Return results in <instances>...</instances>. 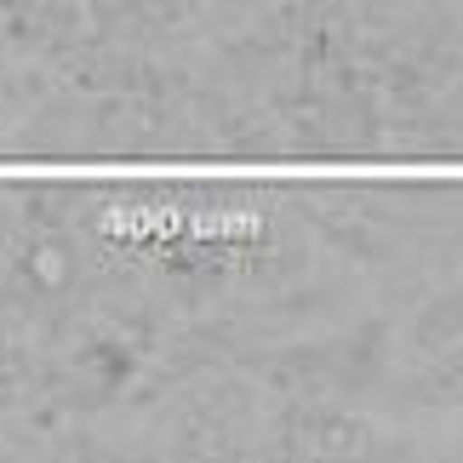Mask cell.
Wrapping results in <instances>:
<instances>
[{"label": "cell", "mask_w": 463, "mask_h": 463, "mask_svg": "<svg viewBox=\"0 0 463 463\" xmlns=\"http://www.w3.org/2000/svg\"><path fill=\"white\" fill-rule=\"evenodd\" d=\"M24 275H29L41 292L69 287V275H75V252H69V241H63V235H34V241L24 246Z\"/></svg>", "instance_id": "obj_1"}, {"label": "cell", "mask_w": 463, "mask_h": 463, "mask_svg": "<svg viewBox=\"0 0 463 463\" xmlns=\"http://www.w3.org/2000/svg\"><path fill=\"white\" fill-rule=\"evenodd\" d=\"M463 337V287H452V292H440L430 309H423V320H418V344L423 349H447V344H458Z\"/></svg>", "instance_id": "obj_2"}]
</instances>
